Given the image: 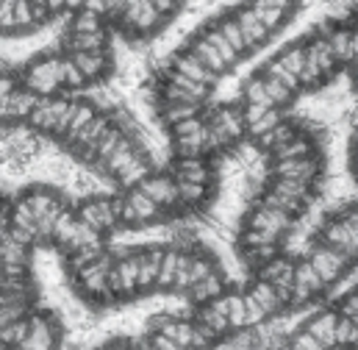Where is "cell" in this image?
<instances>
[{"mask_svg":"<svg viewBox=\"0 0 358 350\" xmlns=\"http://www.w3.org/2000/svg\"><path fill=\"white\" fill-rule=\"evenodd\" d=\"M111 259H114V256H108V253L103 251L100 256H94L90 262L70 267V270H73V284H76L78 295H81L87 303H94V306H108V303H114V300H111V286H108Z\"/></svg>","mask_w":358,"mask_h":350,"instance_id":"cell-1","label":"cell"},{"mask_svg":"<svg viewBox=\"0 0 358 350\" xmlns=\"http://www.w3.org/2000/svg\"><path fill=\"white\" fill-rule=\"evenodd\" d=\"M76 217L100 237L114 234L120 225V203L114 195H87L76 209Z\"/></svg>","mask_w":358,"mask_h":350,"instance_id":"cell-2","label":"cell"},{"mask_svg":"<svg viewBox=\"0 0 358 350\" xmlns=\"http://www.w3.org/2000/svg\"><path fill=\"white\" fill-rule=\"evenodd\" d=\"M59 62H62V53H42V56L31 59L25 64V70L20 73V87L28 89L36 97H53V94H59L62 92Z\"/></svg>","mask_w":358,"mask_h":350,"instance_id":"cell-3","label":"cell"},{"mask_svg":"<svg viewBox=\"0 0 358 350\" xmlns=\"http://www.w3.org/2000/svg\"><path fill=\"white\" fill-rule=\"evenodd\" d=\"M120 203V225L131 228V225H153L164 217V209L150 200L139 186H128L122 189V195L117 197Z\"/></svg>","mask_w":358,"mask_h":350,"instance_id":"cell-4","label":"cell"},{"mask_svg":"<svg viewBox=\"0 0 358 350\" xmlns=\"http://www.w3.org/2000/svg\"><path fill=\"white\" fill-rule=\"evenodd\" d=\"M62 337L64 328L59 323V317L53 312L45 309H34L28 317V337L20 348L25 350H59L62 348Z\"/></svg>","mask_w":358,"mask_h":350,"instance_id":"cell-5","label":"cell"},{"mask_svg":"<svg viewBox=\"0 0 358 350\" xmlns=\"http://www.w3.org/2000/svg\"><path fill=\"white\" fill-rule=\"evenodd\" d=\"M328 286L322 284V278L317 275V270L311 267L308 259L294 262V275H292V289H289V300L286 309H303L311 300H317Z\"/></svg>","mask_w":358,"mask_h":350,"instance_id":"cell-6","label":"cell"},{"mask_svg":"<svg viewBox=\"0 0 358 350\" xmlns=\"http://www.w3.org/2000/svg\"><path fill=\"white\" fill-rule=\"evenodd\" d=\"M173 136H176V153L178 156L208 153V122L203 117H192V120H183L178 125H173Z\"/></svg>","mask_w":358,"mask_h":350,"instance_id":"cell-7","label":"cell"},{"mask_svg":"<svg viewBox=\"0 0 358 350\" xmlns=\"http://www.w3.org/2000/svg\"><path fill=\"white\" fill-rule=\"evenodd\" d=\"M308 262L317 270V275L322 278L325 286H334V284H339V281L345 278V272L350 270V262H353V259H348L342 251H334V248H328V245H317V248L308 253Z\"/></svg>","mask_w":358,"mask_h":350,"instance_id":"cell-8","label":"cell"},{"mask_svg":"<svg viewBox=\"0 0 358 350\" xmlns=\"http://www.w3.org/2000/svg\"><path fill=\"white\" fill-rule=\"evenodd\" d=\"M339 323H342L339 309H320V312H314L300 328H303L306 334H311L322 348L336 350L339 348Z\"/></svg>","mask_w":358,"mask_h":350,"instance_id":"cell-9","label":"cell"},{"mask_svg":"<svg viewBox=\"0 0 358 350\" xmlns=\"http://www.w3.org/2000/svg\"><path fill=\"white\" fill-rule=\"evenodd\" d=\"M136 186H139L150 200H156L164 211H167V209H178V183H176L173 173H153V170H150Z\"/></svg>","mask_w":358,"mask_h":350,"instance_id":"cell-10","label":"cell"},{"mask_svg":"<svg viewBox=\"0 0 358 350\" xmlns=\"http://www.w3.org/2000/svg\"><path fill=\"white\" fill-rule=\"evenodd\" d=\"M67 56L81 70L87 84H97V81H103L111 73V53H108V48H103V50H76V53H67Z\"/></svg>","mask_w":358,"mask_h":350,"instance_id":"cell-11","label":"cell"},{"mask_svg":"<svg viewBox=\"0 0 358 350\" xmlns=\"http://www.w3.org/2000/svg\"><path fill=\"white\" fill-rule=\"evenodd\" d=\"M173 73L176 76H183V78H189V81H194V84H203V87L214 89V84H217V73H211L192 50L189 53H180V56H176V62H173Z\"/></svg>","mask_w":358,"mask_h":350,"instance_id":"cell-12","label":"cell"},{"mask_svg":"<svg viewBox=\"0 0 358 350\" xmlns=\"http://www.w3.org/2000/svg\"><path fill=\"white\" fill-rule=\"evenodd\" d=\"M173 178L186 183H211L214 170L206 162V156H178L173 164Z\"/></svg>","mask_w":358,"mask_h":350,"instance_id":"cell-13","label":"cell"},{"mask_svg":"<svg viewBox=\"0 0 358 350\" xmlns=\"http://www.w3.org/2000/svg\"><path fill=\"white\" fill-rule=\"evenodd\" d=\"M236 17V22H239V28H242V36H245V48H248V53L250 50H256V48H262V45H267L269 42V34L267 25L256 17V11L248 6V8H242V11H236L234 14Z\"/></svg>","mask_w":358,"mask_h":350,"instance_id":"cell-14","label":"cell"},{"mask_svg":"<svg viewBox=\"0 0 358 350\" xmlns=\"http://www.w3.org/2000/svg\"><path fill=\"white\" fill-rule=\"evenodd\" d=\"M176 183H178V206L200 209L211 200V186L208 183H186V181H176Z\"/></svg>","mask_w":358,"mask_h":350,"instance_id":"cell-15","label":"cell"},{"mask_svg":"<svg viewBox=\"0 0 358 350\" xmlns=\"http://www.w3.org/2000/svg\"><path fill=\"white\" fill-rule=\"evenodd\" d=\"M59 81H62L64 92H78V89L90 87L87 78L81 76V70L73 64V59L67 53H62V62H59Z\"/></svg>","mask_w":358,"mask_h":350,"instance_id":"cell-16","label":"cell"},{"mask_svg":"<svg viewBox=\"0 0 358 350\" xmlns=\"http://www.w3.org/2000/svg\"><path fill=\"white\" fill-rule=\"evenodd\" d=\"M217 31H220V36L239 53V56H248V48H245V36H242V28H239V22H236V17H225L220 25H217Z\"/></svg>","mask_w":358,"mask_h":350,"instance_id":"cell-17","label":"cell"},{"mask_svg":"<svg viewBox=\"0 0 358 350\" xmlns=\"http://www.w3.org/2000/svg\"><path fill=\"white\" fill-rule=\"evenodd\" d=\"M100 31H106L103 20L90 11H76L70 20V34H100Z\"/></svg>","mask_w":358,"mask_h":350,"instance_id":"cell-18","label":"cell"},{"mask_svg":"<svg viewBox=\"0 0 358 350\" xmlns=\"http://www.w3.org/2000/svg\"><path fill=\"white\" fill-rule=\"evenodd\" d=\"M253 11H256V17L267 25L269 34H275L278 28H283L286 25V20H289V11H283V8H256V6H250Z\"/></svg>","mask_w":358,"mask_h":350,"instance_id":"cell-19","label":"cell"},{"mask_svg":"<svg viewBox=\"0 0 358 350\" xmlns=\"http://www.w3.org/2000/svg\"><path fill=\"white\" fill-rule=\"evenodd\" d=\"M150 3L156 6V11H159L162 17H170V14H176V11H178L183 0H150Z\"/></svg>","mask_w":358,"mask_h":350,"instance_id":"cell-20","label":"cell"},{"mask_svg":"<svg viewBox=\"0 0 358 350\" xmlns=\"http://www.w3.org/2000/svg\"><path fill=\"white\" fill-rule=\"evenodd\" d=\"M42 3L48 6V11H50V14H59V11H64V8H67V6H64V0H42Z\"/></svg>","mask_w":358,"mask_h":350,"instance_id":"cell-21","label":"cell"},{"mask_svg":"<svg viewBox=\"0 0 358 350\" xmlns=\"http://www.w3.org/2000/svg\"><path fill=\"white\" fill-rule=\"evenodd\" d=\"M64 6H67L70 11H78V8L84 6V0H64Z\"/></svg>","mask_w":358,"mask_h":350,"instance_id":"cell-22","label":"cell"},{"mask_svg":"<svg viewBox=\"0 0 358 350\" xmlns=\"http://www.w3.org/2000/svg\"><path fill=\"white\" fill-rule=\"evenodd\" d=\"M106 6H108V14H117V8L122 6V0H106Z\"/></svg>","mask_w":358,"mask_h":350,"instance_id":"cell-23","label":"cell"},{"mask_svg":"<svg viewBox=\"0 0 358 350\" xmlns=\"http://www.w3.org/2000/svg\"><path fill=\"white\" fill-rule=\"evenodd\" d=\"M350 70H353V76L358 78V56L353 59V62H350Z\"/></svg>","mask_w":358,"mask_h":350,"instance_id":"cell-24","label":"cell"},{"mask_svg":"<svg viewBox=\"0 0 358 350\" xmlns=\"http://www.w3.org/2000/svg\"><path fill=\"white\" fill-rule=\"evenodd\" d=\"M139 350H145V348H139Z\"/></svg>","mask_w":358,"mask_h":350,"instance_id":"cell-25","label":"cell"},{"mask_svg":"<svg viewBox=\"0 0 358 350\" xmlns=\"http://www.w3.org/2000/svg\"><path fill=\"white\" fill-rule=\"evenodd\" d=\"M0 3H3V0H0Z\"/></svg>","mask_w":358,"mask_h":350,"instance_id":"cell-26","label":"cell"}]
</instances>
